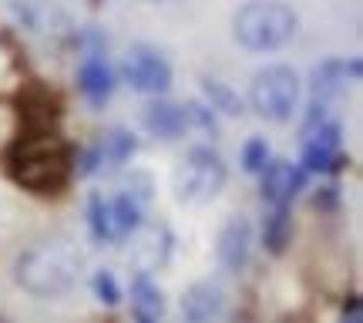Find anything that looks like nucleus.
Segmentation results:
<instances>
[{"label":"nucleus","instance_id":"9d476101","mask_svg":"<svg viewBox=\"0 0 363 323\" xmlns=\"http://www.w3.org/2000/svg\"><path fill=\"white\" fill-rule=\"evenodd\" d=\"M142 128L152 135V138H162V142H175L189 131V118H185V104H175V102H165L158 98L148 102L142 108Z\"/></svg>","mask_w":363,"mask_h":323},{"label":"nucleus","instance_id":"f03ea898","mask_svg":"<svg viewBox=\"0 0 363 323\" xmlns=\"http://www.w3.org/2000/svg\"><path fill=\"white\" fill-rule=\"evenodd\" d=\"M81 273H84V256L67 239H44V243L27 246L13 263L17 286L38 300H54L71 293L78 286Z\"/></svg>","mask_w":363,"mask_h":323},{"label":"nucleus","instance_id":"ddd939ff","mask_svg":"<svg viewBox=\"0 0 363 323\" xmlns=\"http://www.w3.org/2000/svg\"><path fill=\"white\" fill-rule=\"evenodd\" d=\"M78 88L91 104H104L115 94V75L104 61V51H84V61L78 67Z\"/></svg>","mask_w":363,"mask_h":323},{"label":"nucleus","instance_id":"dca6fc26","mask_svg":"<svg viewBox=\"0 0 363 323\" xmlns=\"http://www.w3.org/2000/svg\"><path fill=\"white\" fill-rule=\"evenodd\" d=\"M293 243V216L289 206H272V212L262 222V246L272 256H283L286 246Z\"/></svg>","mask_w":363,"mask_h":323},{"label":"nucleus","instance_id":"412c9836","mask_svg":"<svg viewBox=\"0 0 363 323\" xmlns=\"http://www.w3.org/2000/svg\"><path fill=\"white\" fill-rule=\"evenodd\" d=\"M91 286H94V297L101 300L104 307H115L118 300H121V290H118V280L111 276L108 270L94 273V280H91Z\"/></svg>","mask_w":363,"mask_h":323},{"label":"nucleus","instance_id":"5701e85b","mask_svg":"<svg viewBox=\"0 0 363 323\" xmlns=\"http://www.w3.org/2000/svg\"><path fill=\"white\" fill-rule=\"evenodd\" d=\"M343 317H350V320H360V303H357V297H350V303H343Z\"/></svg>","mask_w":363,"mask_h":323},{"label":"nucleus","instance_id":"6e6552de","mask_svg":"<svg viewBox=\"0 0 363 323\" xmlns=\"http://www.w3.org/2000/svg\"><path fill=\"white\" fill-rule=\"evenodd\" d=\"M360 58H330L310 71V91L313 102H330L360 81Z\"/></svg>","mask_w":363,"mask_h":323},{"label":"nucleus","instance_id":"f257e3e1","mask_svg":"<svg viewBox=\"0 0 363 323\" xmlns=\"http://www.w3.org/2000/svg\"><path fill=\"white\" fill-rule=\"evenodd\" d=\"M4 172L34 195H61L78 172V152L54 128H24L4 152Z\"/></svg>","mask_w":363,"mask_h":323},{"label":"nucleus","instance_id":"0eeeda50","mask_svg":"<svg viewBox=\"0 0 363 323\" xmlns=\"http://www.w3.org/2000/svg\"><path fill=\"white\" fill-rule=\"evenodd\" d=\"M121 75L135 91L142 94H165L172 88V65L169 58L152 48V44H131L125 61H121Z\"/></svg>","mask_w":363,"mask_h":323},{"label":"nucleus","instance_id":"7ed1b4c3","mask_svg":"<svg viewBox=\"0 0 363 323\" xmlns=\"http://www.w3.org/2000/svg\"><path fill=\"white\" fill-rule=\"evenodd\" d=\"M299 17L286 0H249L233 17L235 40L252 54H269L296 38Z\"/></svg>","mask_w":363,"mask_h":323},{"label":"nucleus","instance_id":"1a4fd4ad","mask_svg":"<svg viewBox=\"0 0 363 323\" xmlns=\"http://www.w3.org/2000/svg\"><path fill=\"white\" fill-rule=\"evenodd\" d=\"M262 179V202L266 206H289L306 185V168L293 165L286 158H269L259 172Z\"/></svg>","mask_w":363,"mask_h":323},{"label":"nucleus","instance_id":"423d86ee","mask_svg":"<svg viewBox=\"0 0 363 323\" xmlns=\"http://www.w3.org/2000/svg\"><path fill=\"white\" fill-rule=\"evenodd\" d=\"M343 128L326 102H313L310 115L303 121V168L306 172H337L343 168Z\"/></svg>","mask_w":363,"mask_h":323},{"label":"nucleus","instance_id":"b1692460","mask_svg":"<svg viewBox=\"0 0 363 323\" xmlns=\"http://www.w3.org/2000/svg\"><path fill=\"white\" fill-rule=\"evenodd\" d=\"M152 4H175V0H152Z\"/></svg>","mask_w":363,"mask_h":323},{"label":"nucleus","instance_id":"f3484780","mask_svg":"<svg viewBox=\"0 0 363 323\" xmlns=\"http://www.w3.org/2000/svg\"><path fill=\"white\" fill-rule=\"evenodd\" d=\"M88 229L98 243H118V226H115V212H111V199L104 195H91L88 199Z\"/></svg>","mask_w":363,"mask_h":323},{"label":"nucleus","instance_id":"9b49d317","mask_svg":"<svg viewBox=\"0 0 363 323\" xmlns=\"http://www.w3.org/2000/svg\"><path fill=\"white\" fill-rule=\"evenodd\" d=\"M135 246H131V263L138 266V273H155L162 270L172 256V233L165 226H138L135 229Z\"/></svg>","mask_w":363,"mask_h":323},{"label":"nucleus","instance_id":"a211bd4d","mask_svg":"<svg viewBox=\"0 0 363 323\" xmlns=\"http://www.w3.org/2000/svg\"><path fill=\"white\" fill-rule=\"evenodd\" d=\"M98 148H101V165L104 162H108V165H125V162L138 152V142H135V135H131V131L111 128L101 142H98Z\"/></svg>","mask_w":363,"mask_h":323},{"label":"nucleus","instance_id":"20e7f679","mask_svg":"<svg viewBox=\"0 0 363 323\" xmlns=\"http://www.w3.org/2000/svg\"><path fill=\"white\" fill-rule=\"evenodd\" d=\"M299 94H303V81L289 65H266L252 75L249 84V108L262 118V121H276L283 125L299 111Z\"/></svg>","mask_w":363,"mask_h":323},{"label":"nucleus","instance_id":"4be33fe9","mask_svg":"<svg viewBox=\"0 0 363 323\" xmlns=\"http://www.w3.org/2000/svg\"><path fill=\"white\" fill-rule=\"evenodd\" d=\"M125 192L148 209V202H152V175L148 172H131V179L125 182Z\"/></svg>","mask_w":363,"mask_h":323},{"label":"nucleus","instance_id":"f8f14e48","mask_svg":"<svg viewBox=\"0 0 363 323\" xmlns=\"http://www.w3.org/2000/svg\"><path fill=\"white\" fill-rule=\"evenodd\" d=\"M216 253H219V263L225 270H233V273L242 270L249 263V253H252V226H249V219L235 216V219L225 222L219 233Z\"/></svg>","mask_w":363,"mask_h":323},{"label":"nucleus","instance_id":"4468645a","mask_svg":"<svg viewBox=\"0 0 363 323\" xmlns=\"http://www.w3.org/2000/svg\"><path fill=\"white\" fill-rule=\"evenodd\" d=\"M222 310H225V293H222V286L212 283V280L192 283L185 290V297H182V317L192 323L219 320Z\"/></svg>","mask_w":363,"mask_h":323},{"label":"nucleus","instance_id":"aec40b11","mask_svg":"<svg viewBox=\"0 0 363 323\" xmlns=\"http://www.w3.org/2000/svg\"><path fill=\"white\" fill-rule=\"evenodd\" d=\"M269 158H272V148L266 138H249V142L242 145V168L252 172V175H259Z\"/></svg>","mask_w":363,"mask_h":323},{"label":"nucleus","instance_id":"6ab92c4d","mask_svg":"<svg viewBox=\"0 0 363 323\" xmlns=\"http://www.w3.org/2000/svg\"><path fill=\"white\" fill-rule=\"evenodd\" d=\"M202 91H206V104L212 111H222V115H242V102L229 84H222L216 78H206L202 81Z\"/></svg>","mask_w":363,"mask_h":323},{"label":"nucleus","instance_id":"39448f33","mask_svg":"<svg viewBox=\"0 0 363 323\" xmlns=\"http://www.w3.org/2000/svg\"><path fill=\"white\" fill-rule=\"evenodd\" d=\"M225 179H229V168H225L219 152L212 145H195V148H189L185 162L175 172V195L182 202L202 206L225 189Z\"/></svg>","mask_w":363,"mask_h":323},{"label":"nucleus","instance_id":"2eb2a0df","mask_svg":"<svg viewBox=\"0 0 363 323\" xmlns=\"http://www.w3.org/2000/svg\"><path fill=\"white\" fill-rule=\"evenodd\" d=\"M131 313L142 323H155L165 317V297H162V290L152 283L148 273H138L135 283H131Z\"/></svg>","mask_w":363,"mask_h":323}]
</instances>
